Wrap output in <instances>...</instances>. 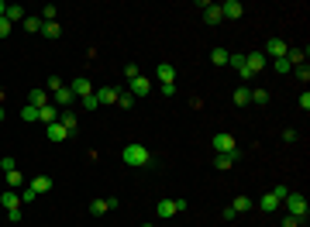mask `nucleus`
Segmentation results:
<instances>
[{
	"label": "nucleus",
	"instance_id": "nucleus-1",
	"mask_svg": "<svg viewBox=\"0 0 310 227\" xmlns=\"http://www.w3.org/2000/svg\"><path fill=\"white\" fill-rule=\"evenodd\" d=\"M121 162L131 165V169H145V165H152V151L145 145H124L121 148Z\"/></svg>",
	"mask_w": 310,
	"mask_h": 227
},
{
	"label": "nucleus",
	"instance_id": "nucleus-2",
	"mask_svg": "<svg viewBox=\"0 0 310 227\" xmlns=\"http://www.w3.org/2000/svg\"><path fill=\"white\" fill-rule=\"evenodd\" d=\"M283 203H286L290 217H297V221H304V217H307V210H310V203L300 196V193H286V200H283Z\"/></svg>",
	"mask_w": 310,
	"mask_h": 227
},
{
	"label": "nucleus",
	"instance_id": "nucleus-3",
	"mask_svg": "<svg viewBox=\"0 0 310 227\" xmlns=\"http://www.w3.org/2000/svg\"><path fill=\"white\" fill-rule=\"evenodd\" d=\"M210 145H214L217 155H231V151H238V141H234V135H228V131H217Z\"/></svg>",
	"mask_w": 310,
	"mask_h": 227
},
{
	"label": "nucleus",
	"instance_id": "nucleus-4",
	"mask_svg": "<svg viewBox=\"0 0 310 227\" xmlns=\"http://www.w3.org/2000/svg\"><path fill=\"white\" fill-rule=\"evenodd\" d=\"M286 52H290V45H286L283 38H269V42H265V52H262V55L276 62V59H286Z\"/></svg>",
	"mask_w": 310,
	"mask_h": 227
},
{
	"label": "nucleus",
	"instance_id": "nucleus-5",
	"mask_svg": "<svg viewBox=\"0 0 310 227\" xmlns=\"http://www.w3.org/2000/svg\"><path fill=\"white\" fill-rule=\"evenodd\" d=\"M179 210H186V200H158V207H155L158 217H176Z\"/></svg>",
	"mask_w": 310,
	"mask_h": 227
},
{
	"label": "nucleus",
	"instance_id": "nucleus-6",
	"mask_svg": "<svg viewBox=\"0 0 310 227\" xmlns=\"http://www.w3.org/2000/svg\"><path fill=\"white\" fill-rule=\"evenodd\" d=\"M200 7H204V21H207V24H221V21H224V14H221V3H207V0H204Z\"/></svg>",
	"mask_w": 310,
	"mask_h": 227
},
{
	"label": "nucleus",
	"instance_id": "nucleus-7",
	"mask_svg": "<svg viewBox=\"0 0 310 227\" xmlns=\"http://www.w3.org/2000/svg\"><path fill=\"white\" fill-rule=\"evenodd\" d=\"M128 93H131V96H149V93H152V83H149L145 76H135L131 86H128Z\"/></svg>",
	"mask_w": 310,
	"mask_h": 227
},
{
	"label": "nucleus",
	"instance_id": "nucleus-8",
	"mask_svg": "<svg viewBox=\"0 0 310 227\" xmlns=\"http://www.w3.org/2000/svg\"><path fill=\"white\" fill-rule=\"evenodd\" d=\"M93 96H97V103L103 107V103H117L121 90H117V86H103V90H93Z\"/></svg>",
	"mask_w": 310,
	"mask_h": 227
},
{
	"label": "nucleus",
	"instance_id": "nucleus-9",
	"mask_svg": "<svg viewBox=\"0 0 310 227\" xmlns=\"http://www.w3.org/2000/svg\"><path fill=\"white\" fill-rule=\"evenodd\" d=\"M69 90H73V96H83V100H86V96H93V86H90V79H86V76L73 79V83H69Z\"/></svg>",
	"mask_w": 310,
	"mask_h": 227
},
{
	"label": "nucleus",
	"instance_id": "nucleus-10",
	"mask_svg": "<svg viewBox=\"0 0 310 227\" xmlns=\"http://www.w3.org/2000/svg\"><path fill=\"white\" fill-rule=\"evenodd\" d=\"M155 79L158 83H176V66L172 62H158L155 66Z\"/></svg>",
	"mask_w": 310,
	"mask_h": 227
},
{
	"label": "nucleus",
	"instance_id": "nucleus-11",
	"mask_svg": "<svg viewBox=\"0 0 310 227\" xmlns=\"http://www.w3.org/2000/svg\"><path fill=\"white\" fill-rule=\"evenodd\" d=\"M107 210H117V200H90V214L93 217H103Z\"/></svg>",
	"mask_w": 310,
	"mask_h": 227
},
{
	"label": "nucleus",
	"instance_id": "nucleus-12",
	"mask_svg": "<svg viewBox=\"0 0 310 227\" xmlns=\"http://www.w3.org/2000/svg\"><path fill=\"white\" fill-rule=\"evenodd\" d=\"M265 62H269V59H265L262 52H252V55H245V66H248V73H252V76L258 73V69H265Z\"/></svg>",
	"mask_w": 310,
	"mask_h": 227
},
{
	"label": "nucleus",
	"instance_id": "nucleus-13",
	"mask_svg": "<svg viewBox=\"0 0 310 227\" xmlns=\"http://www.w3.org/2000/svg\"><path fill=\"white\" fill-rule=\"evenodd\" d=\"M221 14H224V17H241V14H245V3H238V0H224V3H221Z\"/></svg>",
	"mask_w": 310,
	"mask_h": 227
},
{
	"label": "nucleus",
	"instance_id": "nucleus-14",
	"mask_svg": "<svg viewBox=\"0 0 310 227\" xmlns=\"http://www.w3.org/2000/svg\"><path fill=\"white\" fill-rule=\"evenodd\" d=\"M0 207H3V210H17V207H21V193H14V189H3V196H0Z\"/></svg>",
	"mask_w": 310,
	"mask_h": 227
},
{
	"label": "nucleus",
	"instance_id": "nucleus-15",
	"mask_svg": "<svg viewBox=\"0 0 310 227\" xmlns=\"http://www.w3.org/2000/svg\"><path fill=\"white\" fill-rule=\"evenodd\" d=\"M59 124L69 131V135H76V124H79V114H73V110H62L59 114Z\"/></svg>",
	"mask_w": 310,
	"mask_h": 227
},
{
	"label": "nucleus",
	"instance_id": "nucleus-16",
	"mask_svg": "<svg viewBox=\"0 0 310 227\" xmlns=\"http://www.w3.org/2000/svg\"><path fill=\"white\" fill-rule=\"evenodd\" d=\"M3 17H7L10 24H17V21H24V17H28V10H24L21 3H7V14H3Z\"/></svg>",
	"mask_w": 310,
	"mask_h": 227
},
{
	"label": "nucleus",
	"instance_id": "nucleus-17",
	"mask_svg": "<svg viewBox=\"0 0 310 227\" xmlns=\"http://www.w3.org/2000/svg\"><path fill=\"white\" fill-rule=\"evenodd\" d=\"M45 135H49V141H66V138H69V131H66L59 121H55V124H49V128H45Z\"/></svg>",
	"mask_w": 310,
	"mask_h": 227
},
{
	"label": "nucleus",
	"instance_id": "nucleus-18",
	"mask_svg": "<svg viewBox=\"0 0 310 227\" xmlns=\"http://www.w3.org/2000/svg\"><path fill=\"white\" fill-rule=\"evenodd\" d=\"M234 162H238V151H231V155H217V158H214V169H217V172H228Z\"/></svg>",
	"mask_w": 310,
	"mask_h": 227
},
{
	"label": "nucleus",
	"instance_id": "nucleus-19",
	"mask_svg": "<svg viewBox=\"0 0 310 227\" xmlns=\"http://www.w3.org/2000/svg\"><path fill=\"white\" fill-rule=\"evenodd\" d=\"M28 186H31V189H35V193L42 196V193H49V189H52V179H49V176H35V179H31Z\"/></svg>",
	"mask_w": 310,
	"mask_h": 227
},
{
	"label": "nucleus",
	"instance_id": "nucleus-20",
	"mask_svg": "<svg viewBox=\"0 0 310 227\" xmlns=\"http://www.w3.org/2000/svg\"><path fill=\"white\" fill-rule=\"evenodd\" d=\"M248 103H252V90L248 86H238L234 90V107H248Z\"/></svg>",
	"mask_w": 310,
	"mask_h": 227
},
{
	"label": "nucleus",
	"instance_id": "nucleus-21",
	"mask_svg": "<svg viewBox=\"0 0 310 227\" xmlns=\"http://www.w3.org/2000/svg\"><path fill=\"white\" fill-rule=\"evenodd\" d=\"M38 121H45V128H49V124H55V121H59V114H55V107H52V103H45V107L38 110Z\"/></svg>",
	"mask_w": 310,
	"mask_h": 227
},
{
	"label": "nucleus",
	"instance_id": "nucleus-22",
	"mask_svg": "<svg viewBox=\"0 0 310 227\" xmlns=\"http://www.w3.org/2000/svg\"><path fill=\"white\" fill-rule=\"evenodd\" d=\"M279 203H283V200H279V196H276V193H265V196H262V200H258V207H262V210H265V214H272V210H276V207H279Z\"/></svg>",
	"mask_w": 310,
	"mask_h": 227
},
{
	"label": "nucleus",
	"instance_id": "nucleus-23",
	"mask_svg": "<svg viewBox=\"0 0 310 227\" xmlns=\"http://www.w3.org/2000/svg\"><path fill=\"white\" fill-rule=\"evenodd\" d=\"M228 66H234V69H238V73L245 76V79H248V76H252V73H248V66H245V55H241V52H234L231 59H228Z\"/></svg>",
	"mask_w": 310,
	"mask_h": 227
},
{
	"label": "nucleus",
	"instance_id": "nucleus-24",
	"mask_svg": "<svg viewBox=\"0 0 310 227\" xmlns=\"http://www.w3.org/2000/svg\"><path fill=\"white\" fill-rule=\"evenodd\" d=\"M28 103H31V107H38V110H42V107H45V103H49V96H45V90H31V93H28Z\"/></svg>",
	"mask_w": 310,
	"mask_h": 227
},
{
	"label": "nucleus",
	"instance_id": "nucleus-25",
	"mask_svg": "<svg viewBox=\"0 0 310 227\" xmlns=\"http://www.w3.org/2000/svg\"><path fill=\"white\" fill-rule=\"evenodd\" d=\"M228 59H231L228 48H214V52H210V62H214V66H228Z\"/></svg>",
	"mask_w": 310,
	"mask_h": 227
},
{
	"label": "nucleus",
	"instance_id": "nucleus-26",
	"mask_svg": "<svg viewBox=\"0 0 310 227\" xmlns=\"http://www.w3.org/2000/svg\"><path fill=\"white\" fill-rule=\"evenodd\" d=\"M55 103L69 107V103H73V90H69V86H59V90H55Z\"/></svg>",
	"mask_w": 310,
	"mask_h": 227
},
{
	"label": "nucleus",
	"instance_id": "nucleus-27",
	"mask_svg": "<svg viewBox=\"0 0 310 227\" xmlns=\"http://www.w3.org/2000/svg\"><path fill=\"white\" fill-rule=\"evenodd\" d=\"M21 24H24L28 31H35V35H42V24H45V21H42V17H31V14H28V17H24Z\"/></svg>",
	"mask_w": 310,
	"mask_h": 227
},
{
	"label": "nucleus",
	"instance_id": "nucleus-28",
	"mask_svg": "<svg viewBox=\"0 0 310 227\" xmlns=\"http://www.w3.org/2000/svg\"><path fill=\"white\" fill-rule=\"evenodd\" d=\"M231 210H234V214H245V210H252V200H248V196H234Z\"/></svg>",
	"mask_w": 310,
	"mask_h": 227
},
{
	"label": "nucleus",
	"instance_id": "nucleus-29",
	"mask_svg": "<svg viewBox=\"0 0 310 227\" xmlns=\"http://www.w3.org/2000/svg\"><path fill=\"white\" fill-rule=\"evenodd\" d=\"M42 35H45V38H59V35H62V28H59L55 21H49V24H42Z\"/></svg>",
	"mask_w": 310,
	"mask_h": 227
},
{
	"label": "nucleus",
	"instance_id": "nucleus-30",
	"mask_svg": "<svg viewBox=\"0 0 310 227\" xmlns=\"http://www.w3.org/2000/svg\"><path fill=\"white\" fill-rule=\"evenodd\" d=\"M21 117H24L28 124H31V121H38V107H31V103H24V107H21Z\"/></svg>",
	"mask_w": 310,
	"mask_h": 227
},
{
	"label": "nucleus",
	"instance_id": "nucleus-31",
	"mask_svg": "<svg viewBox=\"0 0 310 227\" xmlns=\"http://www.w3.org/2000/svg\"><path fill=\"white\" fill-rule=\"evenodd\" d=\"M3 176H7V182H10V186H21V189L28 186V182H24V176H21L17 169H14V172H3Z\"/></svg>",
	"mask_w": 310,
	"mask_h": 227
},
{
	"label": "nucleus",
	"instance_id": "nucleus-32",
	"mask_svg": "<svg viewBox=\"0 0 310 227\" xmlns=\"http://www.w3.org/2000/svg\"><path fill=\"white\" fill-rule=\"evenodd\" d=\"M252 103H269V90H252Z\"/></svg>",
	"mask_w": 310,
	"mask_h": 227
},
{
	"label": "nucleus",
	"instance_id": "nucleus-33",
	"mask_svg": "<svg viewBox=\"0 0 310 227\" xmlns=\"http://www.w3.org/2000/svg\"><path fill=\"white\" fill-rule=\"evenodd\" d=\"M42 21H45V24L55 21V3H45V7H42Z\"/></svg>",
	"mask_w": 310,
	"mask_h": 227
},
{
	"label": "nucleus",
	"instance_id": "nucleus-34",
	"mask_svg": "<svg viewBox=\"0 0 310 227\" xmlns=\"http://www.w3.org/2000/svg\"><path fill=\"white\" fill-rule=\"evenodd\" d=\"M158 93H162V96H176L179 90H176V83H162V86H158Z\"/></svg>",
	"mask_w": 310,
	"mask_h": 227
},
{
	"label": "nucleus",
	"instance_id": "nucleus-35",
	"mask_svg": "<svg viewBox=\"0 0 310 227\" xmlns=\"http://www.w3.org/2000/svg\"><path fill=\"white\" fill-rule=\"evenodd\" d=\"M117 103H121L124 110H131V107H135V96H131V93H121V96H117Z\"/></svg>",
	"mask_w": 310,
	"mask_h": 227
},
{
	"label": "nucleus",
	"instance_id": "nucleus-36",
	"mask_svg": "<svg viewBox=\"0 0 310 227\" xmlns=\"http://www.w3.org/2000/svg\"><path fill=\"white\" fill-rule=\"evenodd\" d=\"M293 73L300 76V83H307V79H310V69H307V62H304V66H293Z\"/></svg>",
	"mask_w": 310,
	"mask_h": 227
},
{
	"label": "nucleus",
	"instance_id": "nucleus-37",
	"mask_svg": "<svg viewBox=\"0 0 310 227\" xmlns=\"http://www.w3.org/2000/svg\"><path fill=\"white\" fill-rule=\"evenodd\" d=\"M276 73H293V66H290V59H276Z\"/></svg>",
	"mask_w": 310,
	"mask_h": 227
},
{
	"label": "nucleus",
	"instance_id": "nucleus-38",
	"mask_svg": "<svg viewBox=\"0 0 310 227\" xmlns=\"http://www.w3.org/2000/svg\"><path fill=\"white\" fill-rule=\"evenodd\" d=\"M35 196H38V193H35V189H31V186H24V189H21V203H31V200H35Z\"/></svg>",
	"mask_w": 310,
	"mask_h": 227
},
{
	"label": "nucleus",
	"instance_id": "nucleus-39",
	"mask_svg": "<svg viewBox=\"0 0 310 227\" xmlns=\"http://www.w3.org/2000/svg\"><path fill=\"white\" fill-rule=\"evenodd\" d=\"M0 169H3V172H14V169H17V165H14V158H10V155H7V158H0Z\"/></svg>",
	"mask_w": 310,
	"mask_h": 227
},
{
	"label": "nucleus",
	"instance_id": "nucleus-40",
	"mask_svg": "<svg viewBox=\"0 0 310 227\" xmlns=\"http://www.w3.org/2000/svg\"><path fill=\"white\" fill-rule=\"evenodd\" d=\"M10 28H14V24H10L7 17H0V38H7V35H10Z\"/></svg>",
	"mask_w": 310,
	"mask_h": 227
},
{
	"label": "nucleus",
	"instance_id": "nucleus-41",
	"mask_svg": "<svg viewBox=\"0 0 310 227\" xmlns=\"http://www.w3.org/2000/svg\"><path fill=\"white\" fill-rule=\"evenodd\" d=\"M124 76H128V79H135V76H142V73H138V66H135V62H128V66H124Z\"/></svg>",
	"mask_w": 310,
	"mask_h": 227
},
{
	"label": "nucleus",
	"instance_id": "nucleus-42",
	"mask_svg": "<svg viewBox=\"0 0 310 227\" xmlns=\"http://www.w3.org/2000/svg\"><path fill=\"white\" fill-rule=\"evenodd\" d=\"M300 110H310V93H307V90L300 93Z\"/></svg>",
	"mask_w": 310,
	"mask_h": 227
},
{
	"label": "nucleus",
	"instance_id": "nucleus-43",
	"mask_svg": "<svg viewBox=\"0 0 310 227\" xmlns=\"http://www.w3.org/2000/svg\"><path fill=\"white\" fill-rule=\"evenodd\" d=\"M83 107H86V110H97L100 103H97V96H86V100H83Z\"/></svg>",
	"mask_w": 310,
	"mask_h": 227
},
{
	"label": "nucleus",
	"instance_id": "nucleus-44",
	"mask_svg": "<svg viewBox=\"0 0 310 227\" xmlns=\"http://www.w3.org/2000/svg\"><path fill=\"white\" fill-rule=\"evenodd\" d=\"M21 217H24V214H21V207H17V210H7V221H14V224H17Z\"/></svg>",
	"mask_w": 310,
	"mask_h": 227
},
{
	"label": "nucleus",
	"instance_id": "nucleus-45",
	"mask_svg": "<svg viewBox=\"0 0 310 227\" xmlns=\"http://www.w3.org/2000/svg\"><path fill=\"white\" fill-rule=\"evenodd\" d=\"M283 227H300V221H297V217H290V214H286V221H283Z\"/></svg>",
	"mask_w": 310,
	"mask_h": 227
},
{
	"label": "nucleus",
	"instance_id": "nucleus-46",
	"mask_svg": "<svg viewBox=\"0 0 310 227\" xmlns=\"http://www.w3.org/2000/svg\"><path fill=\"white\" fill-rule=\"evenodd\" d=\"M3 14H7V3H3V0H0V17H3Z\"/></svg>",
	"mask_w": 310,
	"mask_h": 227
},
{
	"label": "nucleus",
	"instance_id": "nucleus-47",
	"mask_svg": "<svg viewBox=\"0 0 310 227\" xmlns=\"http://www.w3.org/2000/svg\"><path fill=\"white\" fill-rule=\"evenodd\" d=\"M0 121H3V107H0Z\"/></svg>",
	"mask_w": 310,
	"mask_h": 227
},
{
	"label": "nucleus",
	"instance_id": "nucleus-48",
	"mask_svg": "<svg viewBox=\"0 0 310 227\" xmlns=\"http://www.w3.org/2000/svg\"><path fill=\"white\" fill-rule=\"evenodd\" d=\"M142 227H152V224H142Z\"/></svg>",
	"mask_w": 310,
	"mask_h": 227
},
{
	"label": "nucleus",
	"instance_id": "nucleus-49",
	"mask_svg": "<svg viewBox=\"0 0 310 227\" xmlns=\"http://www.w3.org/2000/svg\"><path fill=\"white\" fill-rule=\"evenodd\" d=\"M0 196H3V189H0Z\"/></svg>",
	"mask_w": 310,
	"mask_h": 227
},
{
	"label": "nucleus",
	"instance_id": "nucleus-50",
	"mask_svg": "<svg viewBox=\"0 0 310 227\" xmlns=\"http://www.w3.org/2000/svg\"><path fill=\"white\" fill-rule=\"evenodd\" d=\"M300 227H304V224H300Z\"/></svg>",
	"mask_w": 310,
	"mask_h": 227
}]
</instances>
